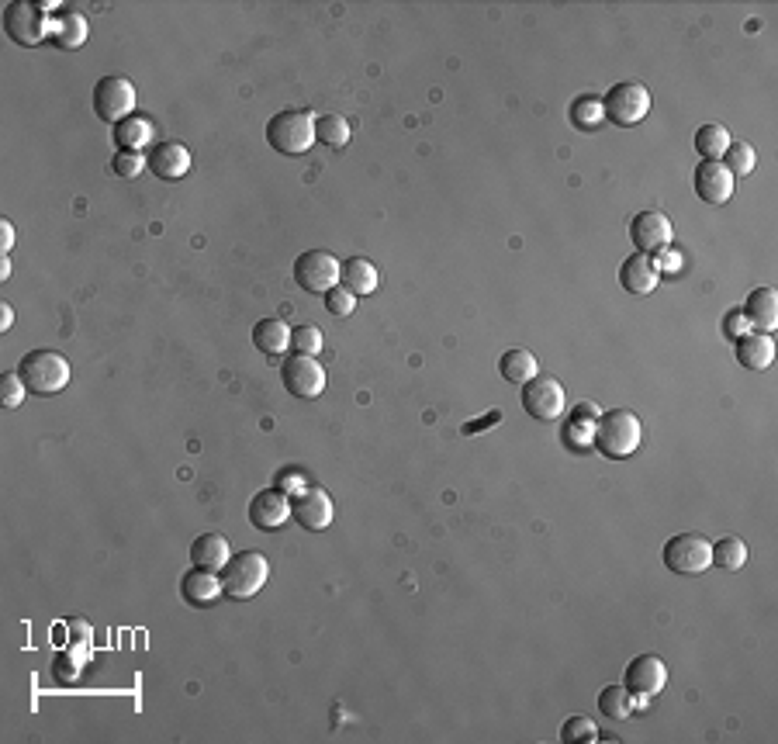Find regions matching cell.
<instances>
[{"label": "cell", "instance_id": "6da1fadb", "mask_svg": "<svg viewBox=\"0 0 778 744\" xmlns=\"http://www.w3.org/2000/svg\"><path fill=\"white\" fill-rule=\"evenodd\" d=\"M640 440H644V426H640L637 412L613 409V412H602L599 423H595L592 447L599 450L602 457H609V461H623V457L637 454Z\"/></svg>", "mask_w": 778, "mask_h": 744}, {"label": "cell", "instance_id": "7a4b0ae2", "mask_svg": "<svg viewBox=\"0 0 778 744\" xmlns=\"http://www.w3.org/2000/svg\"><path fill=\"white\" fill-rule=\"evenodd\" d=\"M18 374L32 395H59L70 385V364L56 350H32L21 357Z\"/></svg>", "mask_w": 778, "mask_h": 744}, {"label": "cell", "instance_id": "3957f363", "mask_svg": "<svg viewBox=\"0 0 778 744\" xmlns=\"http://www.w3.org/2000/svg\"><path fill=\"white\" fill-rule=\"evenodd\" d=\"M267 142L274 153L305 156L315 146V118L308 111H281L267 122Z\"/></svg>", "mask_w": 778, "mask_h": 744}, {"label": "cell", "instance_id": "277c9868", "mask_svg": "<svg viewBox=\"0 0 778 744\" xmlns=\"http://www.w3.org/2000/svg\"><path fill=\"white\" fill-rule=\"evenodd\" d=\"M267 575H270V565L263 554L256 551L232 554L229 565L222 568V589L229 599H253L267 585Z\"/></svg>", "mask_w": 778, "mask_h": 744}, {"label": "cell", "instance_id": "5b68a950", "mask_svg": "<svg viewBox=\"0 0 778 744\" xmlns=\"http://www.w3.org/2000/svg\"><path fill=\"white\" fill-rule=\"evenodd\" d=\"M664 565L675 575H702L713 565V544L702 533H678L664 544Z\"/></svg>", "mask_w": 778, "mask_h": 744}, {"label": "cell", "instance_id": "8992f818", "mask_svg": "<svg viewBox=\"0 0 778 744\" xmlns=\"http://www.w3.org/2000/svg\"><path fill=\"white\" fill-rule=\"evenodd\" d=\"M339 270H343V260L326 250H308L294 260V284L308 295H326L339 284Z\"/></svg>", "mask_w": 778, "mask_h": 744}, {"label": "cell", "instance_id": "52a82bcc", "mask_svg": "<svg viewBox=\"0 0 778 744\" xmlns=\"http://www.w3.org/2000/svg\"><path fill=\"white\" fill-rule=\"evenodd\" d=\"M4 32L11 42L18 45H39L45 35H49V14H45L42 4H32V0H14V4L4 7Z\"/></svg>", "mask_w": 778, "mask_h": 744}, {"label": "cell", "instance_id": "ba28073f", "mask_svg": "<svg viewBox=\"0 0 778 744\" xmlns=\"http://www.w3.org/2000/svg\"><path fill=\"white\" fill-rule=\"evenodd\" d=\"M602 108H606L609 122L630 129V125L644 122L647 111H651V90L644 84H616L606 97H602Z\"/></svg>", "mask_w": 778, "mask_h": 744}, {"label": "cell", "instance_id": "9c48e42d", "mask_svg": "<svg viewBox=\"0 0 778 744\" xmlns=\"http://www.w3.org/2000/svg\"><path fill=\"white\" fill-rule=\"evenodd\" d=\"M523 409L530 412L533 419H540V423H554V419H561L564 409H568V398H564L561 381L550 378V374H536L533 381H526L523 385Z\"/></svg>", "mask_w": 778, "mask_h": 744}, {"label": "cell", "instance_id": "30bf717a", "mask_svg": "<svg viewBox=\"0 0 778 744\" xmlns=\"http://www.w3.org/2000/svg\"><path fill=\"white\" fill-rule=\"evenodd\" d=\"M135 108V87L125 77H101L94 87V111L101 122L118 125L132 115Z\"/></svg>", "mask_w": 778, "mask_h": 744}, {"label": "cell", "instance_id": "8fae6325", "mask_svg": "<svg viewBox=\"0 0 778 744\" xmlns=\"http://www.w3.org/2000/svg\"><path fill=\"white\" fill-rule=\"evenodd\" d=\"M281 378H284V388L294 398H319L326 392V371H322L319 360L308 357V353L287 357L281 367Z\"/></svg>", "mask_w": 778, "mask_h": 744}, {"label": "cell", "instance_id": "7c38bea8", "mask_svg": "<svg viewBox=\"0 0 778 744\" xmlns=\"http://www.w3.org/2000/svg\"><path fill=\"white\" fill-rule=\"evenodd\" d=\"M671 236H675V229H671L668 215L664 212H640L633 215L630 222V239L633 246H637V253H657L664 250V246H671Z\"/></svg>", "mask_w": 778, "mask_h": 744}, {"label": "cell", "instance_id": "4fadbf2b", "mask_svg": "<svg viewBox=\"0 0 778 744\" xmlns=\"http://www.w3.org/2000/svg\"><path fill=\"white\" fill-rule=\"evenodd\" d=\"M692 180H696V194L706 201V205L723 208L730 198H734V174H730L720 160H702Z\"/></svg>", "mask_w": 778, "mask_h": 744}, {"label": "cell", "instance_id": "5bb4252c", "mask_svg": "<svg viewBox=\"0 0 778 744\" xmlns=\"http://www.w3.org/2000/svg\"><path fill=\"white\" fill-rule=\"evenodd\" d=\"M664 682H668V665L657 655H640L626 665L623 686L633 696H657L664 689Z\"/></svg>", "mask_w": 778, "mask_h": 744}, {"label": "cell", "instance_id": "9a60e30c", "mask_svg": "<svg viewBox=\"0 0 778 744\" xmlns=\"http://www.w3.org/2000/svg\"><path fill=\"white\" fill-rule=\"evenodd\" d=\"M332 499L322 488H298L291 499V520H298L305 530H326L332 523Z\"/></svg>", "mask_w": 778, "mask_h": 744}, {"label": "cell", "instance_id": "2e32d148", "mask_svg": "<svg viewBox=\"0 0 778 744\" xmlns=\"http://www.w3.org/2000/svg\"><path fill=\"white\" fill-rule=\"evenodd\" d=\"M249 520H253V526H260V530H281L291 520V499H287L281 488L256 492L253 502H249Z\"/></svg>", "mask_w": 778, "mask_h": 744}, {"label": "cell", "instance_id": "e0dca14e", "mask_svg": "<svg viewBox=\"0 0 778 744\" xmlns=\"http://www.w3.org/2000/svg\"><path fill=\"white\" fill-rule=\"evenodd\" d=\"M146 163L160 180H180L191 170V153H187L184 142H160V146L149 149Z\"/></svg>", "mask_w": 778, "mask_h": 744}, {"label": "cell", "instance_id": "ac0fdd59", "mask_svg": "<svg viewBox=\"0 0 778 744\" xmlns=\"http://www.w3.org/2000/svg\"><path fill=\"white\" fill-rule=\"evenodd\" d=\"M180 596H184L187 606H215L225 596L222 578H218V571L191 568L180 582Z\"/></svg>", "mask_w": 778, "mask_h": 744}, {"label": "cell", "instance_id": "d6986e66", "mask_svg": "<svg viewBox=\"0 0 778 744\" xmlns=\"http://www.w3.org/2000/svg\"><path fill=\"white\" fill-rule=\"evenodd\" d=\"M657 281H661V274H657L654 260L647 257V253H633V257L623 260V267H619V284H623L626 295H651L657 288Z\"/></svg>", "mask_w": 778, "mask_h": 744}, {"label": "cell", "instance_id": "ffe728a7", "mask_svg": "<svg viewBox=\"0 0 778 744\" xmlns=\"http://www.w3.org/2000/svg\"><path fill=\"white\" fill-rule=\"evenodd\" d=\"M49 35L59 49H80L87 42V18L73 7H59L56 14H49Z\"/></svg>", "mask_w": 778, "mask_h": 744}, {"label": "cell", "instance_id": "44dd1931", "mask_svg": "<svg viewBox=\"0 0 778 744\" xmlns=\"http://www.w3.org/2000/svg\"><path fill=\"white\" fill-rule=\"evenodd\" d=\"M737 343V364L747 367V371H768L775 360V343L768 333H758V329H751V333H744Z\"/></svg>", "mask_w": 778, "mask_h": 744}, {"label": "cell", "instance_id": "7402d4cb", "mask_svg": "<svg viewBox=\"0 0 778 744\" xmlns=\"http://www.w3.org/2000/svg\"><path fill=\"white\" fill-rule=\"evenodd\" d=\"M232 551H229V540L222 533H201L198 540L191 544V561L194 568H205V571H222L229 565Z\"/></svg>", "mask_w": 778, "mask_h": 744}, {"label": "cell", "instance_id": "603a6c76", "mask_svg": "<svg viewBox=\"0 0 778 744\" xmlns=\"http://www.w3.org/2000/svg\"><path fill=\"white\" fill-rule=\"evenodd\" d=\"M599 416H602L599 405H595V402H581L578 409L571 412L568 426H564V440H568V447H574V450L592 447L595 423H599Z\"/></svg>", "mask_w": 778, "mask_h": 744}, {"label": "cell", "instance_id": "cb8c5ba5", "mask_svg": "<svg viewBox=\"0 0 778 744\" xmlns=\"http://www.w3.org/2000/svg\"><path fill=\"white\" fill-rule=\"evenodd\" d=\"M744 315H747V322H751V329L772 333L778 326V295L772 288L751 291V298H747V305H744Z\"/></svg>", "mask_w": 778, "mask_h": 744}, {"label": "cell", "instance_id": "d4e9b609", "mask_svg": "<svg viewBox=\"0 0 778 744\" xmlns=\"http://www.w3.org/2000/svg\"><path fill=\"white\" fill-rule=\"evenodd\" d=\"M253 347L267 357H281L284 350H291V326L284 319H260L253 326Z\"/></svg>", "mask_w": 778, "mask_h": 744}, {"label": "cell", "instance_id": "484cf974", "mask_svg": "<svg viewBox=\"0 0 778 744\" xmlns=\"http://www.w3.org/2000/svg\"><path fill=\"white\" fill-rule=\"evenodd\" d=\"M339 284H343L350 295H374V291H377V267L367 257L343 260V270H339Z\"/></svg>", "mask_w": 778, "mask_h": 744}, {"label": "cell", "instance_id": "4316f807", "mask_svg": "<svg viewBox=\"0 0 778 744\" xmlns=\"http://www.w3.org/2000/svg\"><path fill=\"white\" fill-rule=\"evenodd\" d=\"M153 142V122L142 115H128L125 122L115 125V146L122 153H142Z\"/></svg>", "mask_w": 778, "mask_h": 744}, {"label": "cell", "instance_id": "83f0119b", "mask_svg": "<svg viewBox=\"0 0 778 744\" xmlns=\"http://www.w3.org/2000/svg\"><path fill=\"white\" fill-rule=\"evenodd\" d=\"M498 374H502L505 381H512V385H526V381H533L536 374H540V367H536V357L530 350L512 347L502 353V360H498Z\"/></svg>", "mask_w": 778, "mask_h": 744}, {"label": "cell", "instance_id": "f1b7e54d", "mask_svg": "<svg viewBox=\"0 0 778 744\" xmlns=\"http://www.w3.org/2000/svg\"><path fill=\"white\" fill-rule=\"evenodd\" d=\"M730 132L727 125H702L696 132V153L702 160H723V153L730 149Z\"/></svg>", "mask_w": 778, "mask_h": 744}, {"label": "cell", "instance_id": "f546056e", "mask_svg": "<svg viewBox=\"0 0 778 744\" xmlns=\"http://www.w3.org/2000/svg\"><path fill=\"white\" fill-rule=\"evenodd\" d=\"M599 710L606 713L609 720H626L633 710H637V696H633L626 686H606L599 693Z\"/></svg>", "mask_w": 778, "mask_h": 744}, {"label": "cell", "instance_id": "4dcf8cb0", "mask_svg": "<svg viewBox=\"0 0 778 744\" xmlns=\"http://www.w3.org/2000/svg\"><path fill=\"white\" fill-rule=\"evenodd\" d=\"M606 122V108H602V97L595 94H581L571 104V125L574 129H595V125Z\"/></svg>", "mask_w": 778, "mask_h": 744}, {"label": "cell", "instance_id": "1f68e13d", "mask_svg": "<svg viewBox=\"0 0 778 744\" xmlns=\"http://www.w3.org/2000/svg\"><path fill=\"white\" fill-rule=\"evenodd\" d=\"M315 142H322L326 149H343L350 142V122L339 115L315 118Z\"/></svg>", "mask_w": 778, "mask_h": 744}, {"label": "cell", "instance_id": "d6a6232c", "mask_svg": "<svg viewBox=\"0 0 778 744\" xmlns=\"http://www.w3.org/2000/svg\"><path fill=\"white\" fill-rule=\"evenodd\" d=\"M713 565L727 568V571H740L747 565V544L740 537H723L713 544Z\"/></svg>", "mask_w": 778, "mask_h": 744}, {"label": "cell", "instance_id": "836d02e7", "mask_svg": "<svg viewBox=\"0 0 778 744\" xmlns=\"http://www.w3.org/2000/svg\"><path fill=\"white\" fill-rule=\"evenodd\" d=\"M723 167L730 170L734 177H747L754 170V149L747 142H730V149L723 153Z\"/></svg>", "mask_w": 778, "mask_h": 744}, {"label": "cell", "instance_id": "e575fe53", "mask_svg": "<svg viewBox=\"0 0 778 744\" xmlns=\"http://www.w3.org/2000/svg\"><path fill=\"white\" fill-rule=\"evenodd\" d=\"M599 738V727L592 724L588 717H568L561 727V741L564 744H585V741H595Z\"/></svg>", "mask_w": 778, "mask_h": 744}, {"label": "cell", "instance_id": "d590c367", "mask_svg": "<svg viewBox=\"0 0 778 744\" xmlns=\"http://www.w3.org/2000/svg\"><path fill=\"white\" fill-rule=\"evenodd\" d=\"M291 350L315 357V353L322 350V329H319V326H298V329H291Z\"/></svg>", "mask_w": 778, "mask_h": 744}, {"label": "cell", "instance_id": "8d00e7d4", "mask_svg": "<svg viewBox=\"0 0 778 744\" xmlns=\"http://www.w3.org/2000/svg\"><path fill=\"white\" fill-rule=\"evenodd\" d=\"M25 381H21L18 371H4V378H0V402L7 405V409H14V405L25 402Z\"/></svg>", "mask_w": 778, "mask_h": 744}, {"label": "cell", "instance_id": "74e56055", "mask_svg": "<svg viewBox=\"0 0 778 744\" xmlns=\"http://www.w3.org/2000/svg\"><path fill=\"white\" fill-rule=\"evenodd\" d=\"M322 298H326L329 315H336V319H346V315H353V308H357V295H350L343 284H336V288L326 291Z\"/></svg>", "mask_w": 778, "mask_h": 744}, {"label": "cell", "instance_id": "f35d334b", "mask_svg": "<svg viewBox=\"0 0 778 744\" xmlns=\"http://www.w3.org/2000/svg\"><path fill=\"white\" fill-rule=\"evenodd\" d=\"M111 167H115V174L122 180H135L142 174V167H149V163L142 153H115V163H111Z\"/></svg>", "mask_w": 778, "mask_h": 744}, {"label": "cell", "instance_id": "ab89813d", "mask_svg": "<svg viewBox=\"0 0 778 744\" xmlns=\"http://www.w3.org/2000/svg\"><path fill=\"white\" fill-rule=\"evenodd\" d=\"M723 333H727L730 340H740L744 333H751V322H747L744 308H734V312H727V319H723Z\"/></svg>", "mask_w": 778, "mask_h": 744}, {"label": "cell", "instance_id": "60d3db41", "mask_svg": "<svg viewBox=\"0 0 778 744\" xmlns=\"http://www.w3.org/2000/svg\"><path fill=\"white\" fill-rule=\"evenodd\" d=\"M654 260V267H657V274H678L682 270V253H675L671 246H664V250H657V257H651Z\"/></svg>", "mask_w": 778, "mask_h": 744}, {"label": "cell", "instance_id": "b9f144b4", "mask_svg": "<svg viewBox=\"0 0 778 744\" xmlns=\"http://www.w3.org/2000/svg\"><path fill=\"white\" fill-rule=\"evenodd\" d=\"M0 246H4V253L14 246V225L11 222H0Z\"/></svg>", "mask_w": 778, "mask_h": 744}, {"label": "cell", "instance_id": "7bdbcfd3", "mask_svg": "<svg viewBox=\"0 0 778 744\" xmlns=\"http://www.w3.org/2000/svg\"><path fill=\"white\" fill-rule=\"evenodd\" d=\"M11 322H14L11 305H0V329H11Z\"/></svg>", "mask_w": 778, "mask_h": 744}]
</instances>
